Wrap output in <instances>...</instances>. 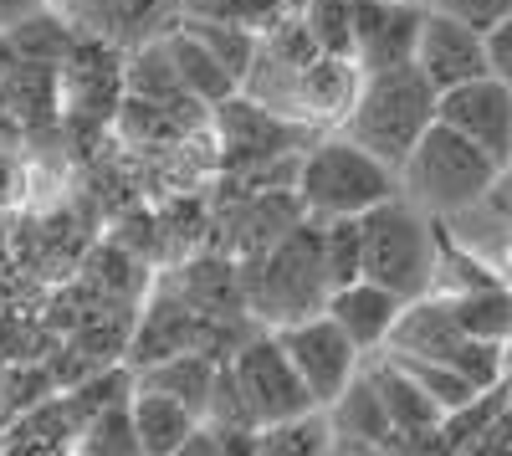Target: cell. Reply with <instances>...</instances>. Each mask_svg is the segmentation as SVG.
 <instances>
[{
  "mask_svg": "<svg viewBox=\"0 0 512 456\" xmlns=\"http://www.w3.org/2000/svg\"><path fill=\"white\" fill-rule=\"evenodd\" d=\"M256 451H267V456H318V451H333L328 405L297 410V416H282V421L262 426V431H256Z\"/></svg>",
  "mask_w": 512,
  "mask_h": 456,
  "instance_id": "ac0fdd59",
  "label": "cell"
},
{
  "mask_svg": "<svg viewBox=\"0 0 512 456\" xmlns=\"http://www.w3.org/2000/svg\"><path fill=\"white\" fill-rule=\"evenodd\" d=\"M36 11V0H0V31H11L16 21H26Z\"/></svg>",
  "mask_w": 512,
  "mask_h": 456,
  "instance_id": "d4e9b609",
  "label": "cell"
},
{
  "mask_svg": "<svg viewBox=\"0 0 512 456\" xmlns=\"http://www.w3.org/2000/svg\"><path fill=\"white\" fill-rule=\"evenodd\" d=\"M369 369H374L379 395H384V410H390V426H395L390 451H446V441H441L446 410L425 395V385L410 375V369H405L390 349H384V359L369 364Z\"/></svg>",
  "mask_w": 512,
  "mask_h": 456,
  "instance_id": "8fae6325",
  "label": "cell"
},
{
  "mask_svg": "<svg viewBox=\"0 0 512 456\" xmlns=\"http://www.w3.org/2000/svg\"><path fill=\"white\" fill-rule=\"evenodd\" d=\"M431 11H446L466 26H477V31H492L502 16H512V0H425Z\"/></svg>",
  "mask_w": 512,
  "mask_h": 456,
  "instance_id": "603a6c76",
  "label": "cell"
},
{
  "mask_svg": "<svg viewBox=\"0 0 512 456\" xmlns=\"http://www.w3.org/2000/svg\"><path fill=\"white\" fill-rule=\"evenodd\" d=\"M441 123H451L456 134L482 144L502 170H512V82L487 72V77L461 82V88H446Z\"/></svg>",
  "mask_w": 512,
  "mask_h": 456,
  "instance_id": "ba28073f",
  "label": "cell"
},
{
  "mask_svg": "<svg viewBox=\"0 0 512 456\" xmlns=\"http://www.w3.org/2000/svg\"><path fill=\"white\" fill-rule=\"evenodd\" d=\"M200 410H190L185 400L164 395V390H149V385H134V426H139V446L144 456H175L185 451V441L200 431Z\"/></svg>",
  "mask_w": 512,
  "mask_h": 456,
  "instance_id": "5bb4252c",
  "label": "cell"
},
{
  "mask_svg": "<svg viewBox=\"0 0 512 456\" xmlns=\"http://www.w3.org/2000/svg\"><path fill=\"white\" fill-rule=\"evenodd\" d=\"M216 375H221V359H216V354L185 349V354H169V359L144 364V369H139V385L175 395V400H185L190 410H200V416H205L210 390H216Z\"/></svg>",
  "mask_w": 512,
  "mask_h": 456,
  "instance_id": "9a60e30c",
  "label": "cell"
},
{
  "mask_svg": "<svg viewBox=\"0 0 512 456\" xmlns=\"http://www.w3.org/2000/svg\"><path fill=\"white\" fill-rule=\"evenodd\" d=\"M415 6H425V0H415Z\"/></svg>",
  "mask_w": 512,
  "mask_h": 456,
  "instance_id": "484cf974",
  "label": "cell"
},
{
  "mask_svg": "<svg viewBox=\"0 0 512 456\" xmlns=\"http://www.w3.org/2000/svg\"><path fill=\"white\" fill-rule=\"evenodd\" d=\"M292 190H297L308 216H323V221L328 216H364L390 195H400V170L338 129V134L318 139L313 149H303V159L292 170Z\"/></svg>",
  "mask_w": 512,
  "mask_h": 456,
  "instance_id": "3957f363",
  "label": "cell"
},
{
  "mask_svg": "<svg viewBox=\"0 0 512 456\" xmlns=\"http://www.w3.org/2000/svg\"><path fill=\"white\" fill-rule=\"evenodd\" d=\"M246 313L262 328H282L292 318H308L328 308V262H323V216H303L287 226L267 252H256L241 272Z\"/></svg>",
  "mask_w": 512,
  "mask_h": 456,
  "instance_id": "6da1fadb",
  "label": "cell"
},
{
  "mask_svg": "<svg viewBox=\"0 0 512 456\" xmlns=\"http://www.w3.org/2000/svg\"><path fill=\"white\" fill-rule=\"evenodd\" d=\"M323 262H328L333 287L364 277V216H328L323 221Z\"/></svg>",
  "mask_w": 512,
  "mask_h": 456,
  "instance_id": "ffe728a7",
  "label": "cell"
},
{
  "mask_svg": "<svg viewBox=\"0 0 512 456\" xmlns=\"http://www.w3.org/2000/svg\"><path fill=\"white\" fill-rule=\"evenodd\" d=\"M354 6L359 0H297V21L323 57L354 62Z\"/></svg>",
  "mask_w": 512,
  "mask_h": 456,
  "instance_id": "d6986e66",
  "label": "cell"
},
{
  "mask_svg": "<svg viewBox=\"0 0 512 456\" xmlns=\"http://www.w3.org/2000/svg\"><path fill=\"white\" fill-rule=\"evenodd\" d=\"M328 421H333V451L349 446V451H390V410H384L379 380L374 369H359L349 380V390L328 405Z\"/></svg>",
  "mask_w": 512,
  "mask_h": 456,
  "instance_id": "4fadbf2b",
  "label": "cell"
},
{
  "mask_svg": "<svg viewBox=\"0 0 512 456\" xmlns=\"http://www.w3.org/2000/svg\"><path fill=\"white\" fill-rule=\"evenodd\" d=\"M415 67L436 82V93L446 88H461L472 77H487V31L466 26L446 11H431L425 6V21H420V47H415Z\"/></svg>",
  "mask_w": 512,
  "mask_h": 456,
  "instance_id": "30bf717a",
  "label": "cell"
},
{
  "mask_svg": "<svg viewBox=\"0 0 512 456\" xmlns=\"http://www.w3.org/2000/svg\"><path fill=\"white\" fill-rule=\"evenodd\" d=\"M6 36H11V47L21 52V62L62 67V62L72 57V36H67V26L52 21V16H41V11H31L26 21H16Z\"/></svg>",
  "mask_w": 512,
  "mask_h": 456,
  "instance_id": "7402d4cb",
  "label": "cell"
},
{
  "mask_svg": "<svg viewBox=\"0 0 512 456\" xmlns=\"http://www.w3.org/2000/svg\"><path fill=\"white\" fill-rule=\"evenodd\" d=\"M502 175L507 170L482 144H472L466 134H456L451 123L436 118L431 129H425V139L410 149V159L400 164V190L431 216H461V211H472V205H482L497 190Z\"/></svg>",
  "mask_w": 512,
  "mask_h": 456,
  "instance_id": "277c9868",
  "label": "cell"
},
{
  "mask_svg": "<svg viewBox=\"0 0 512 456\" xmlns=\"http://www.w3.org/2000/svg\"><path fill=\"white\" fill-rule=\"evenodd\" d=\"M282 349L292 354L297 375L308 380L318 405H333L338 395L349 390V380L364 369V349L344 334V323L333 313H308V318H292L277 328Z\"/></svg>",
  "mask_w": 512,
  "mask_h": 456,
  "instance_id": "52a82bcc",
  "label": "cell"
},
{
  "mask_svg": "<svg viewBox=\"0 0 512 456\" xmlns=\"http://www.w3.org/2000/svg\"><path fill=\"white\" fill-rule=\"evenodd\" d=\"M441 267V226L410 195H390L364 211V277L384 282L405 303L436 293Z\"/></svg>",
  "mask_w": 512,
  "mask_h": 456,
  "instance_id": "5b68a950",
  "label": "cell"
},
{
  "mask_svg": "<svg viewBox=\"0 0 512 456\" xmlns=\"http://www.w3.org/2000/svg\"><path fill=\"white\" fill-rule=\"evenodd\" d=\"M425 6L415 0H359L354 6V62L359 72H390L415 62Z\"/></svg>",
  "mask_w": 512,
  "mask_h": 456,
  "instance_id": "9c48e42d",
  "label": "cell"
},
{
  "mask_svg": "<svg viewBox=\"0 0 512 456\" xmlns=\"http://www.w3.org/2000/svg\"><path fill=\"white\" fill-rule=\"evenodd\" d=\"M507 400H512V375H507L502 385L477 390L466 405L446 410V421H441V441H446V451H482V446H487V436H492V431H497V421H502Z\"/></svg>",
  "mask_w": 512,
  "mask_h": 456,
  "instance_id": "2e32d148",
  "label": "cell"
},
{
  "mask_svg": "<svg viewBox=\"0 0 512 456\" xmlns=\"http://www.w3.org/2000/svg\"><path fill=\"white\" fill-rule=\"evenodd\" d=\"M231 369H236V380H241V390H246V400H251V410H256L262 426L318 405L308 380L297 375L292 354L282 349L277 328H256V334H246L236 344V354H231Z\"/></svg>",
  "mask_w": 512,
  "mask_h": 456,
  "instance_id": "8992f818",
  "label": "cell"
},
{
  "mask_svg": "<svg viewBox=\"0 0 512 456\" xmlns=\"http://www.w3.org/2000/svg\"><path fill=\"white\" fill-rule=\"evenodd\" d=\"M436 118H441L436 82L415 62H405V67H390V72H364L359 93H354V103H349L338 129L400 170Z\"/></svg>",
  "mask_w": 512,
  "mask_h": 456,
  "instance_id": "7a4b0ae2",
  "label": "cell"
},
{
  "mask_svg": "<svg viewBox=\"0 0 512 456\" xmlns=\"http://www.w3.org/2000/svg\"><path fill=\"white\" fill-rule=\"evenodd\" d=\"M185 16H205V21H226V26H246V31H272L297 0H180Z\"/></svg>",
  "mask_w": 512,
  "mask_h": 456,
  "instance_id": "44dd1931",
  "label": "cell"
},
{
  "mask_svg": "<svg viewBox=\"0 0 512 456\" xmlns=\"http://www.w3.org/2000/svg\"><path fill=\"white\" fill-rule=\"evenodd\" d=\"M487 67H492V77L512 82V16H502L487 31Z\"/></svg>",
  "mask_w": 512,
  "mask_h": 456,
  "instance_id": "cb8c5ba5",
  "label": "cell"
},
{
  "mask_svg": "<svg viewBox=\"0 0 512 456\" xmlns=\"http://www.w3.org/2000/svg\"><path fill=\"white\" fill-rule=\"evenodd\" d=\"M164 47H169V57H175V67H180V77H185V88H190L195 98H216V103H221V98H231V93L241 88V77H236L216 52H210L190 26H180L175 36L164 41Z\"/></svg>",
  "mask_w": 512,
  "mask_h": 456,
  "instance_id": "e0dca14e",
  "label": "cell"
},
{
  "mask_svg": "<svg viewBox=\"0 0 512 456\" xmlns=\"http://www.w3.org/2000/svg\"><path fill=\"white\" fill-rule=\"evenodd\" d=\"M323 313H333L338 323H344V334H349L364 354H379L384 344H390L400 313H405V298L390 293V287L374 282V277H354V282H344V287H333Z\"/></svg>",
  "mask_w": 512,
  "mask_h": 456,
  "instance_id": "7c38bea8",
  "label": "cell"
}]
</instances>
